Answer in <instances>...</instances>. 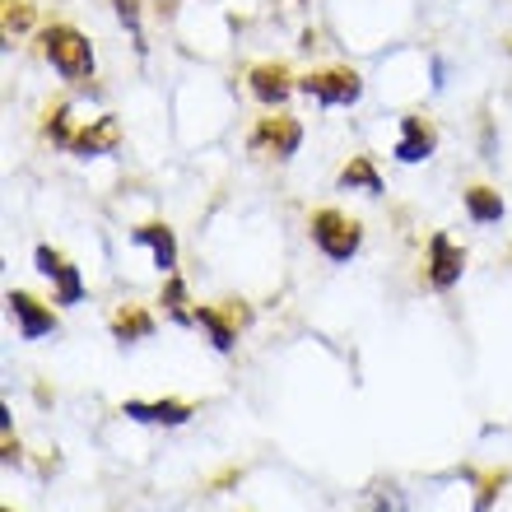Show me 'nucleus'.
<instances>
[{"instance_id": "nucleus-1", "label": "nucleus", "mask_w": 512, "mask_h": 512, "mask_svg": "<svg viewBox=\"0 0 512 512\" xmlns=\"http://www.w3.org/2000/svg\"><path fill=\"white\" fill-rule=\"evenodd\" d=\"M42 56L52 61V70L66 84H89L94 80V47L84 38L80 28L70 24H52L42 33Z\"/></svg>"}, {"instance_id": "nucleus-2", "label": "nucleus", "mask_w": 512, "mask_h": 512, "mask_svg": "<svg viewBox=\"0 0 512 512\" xmlns=\"http://www.w3.org/2000/svg\"><path fill=\"white\" fill-rule=\"evenodd\" d=\"M308 229H312V243L322 247L326 261H350V256L359 252V243H364L359 219L340 215V210H317Z\"/></svg>"}, {"instance_id": "nucleus-3", "label": "nucleus", "mask_w": 512, "mask_h": 512, "mask_svg": "<svg viewBox=\"0 0 512 512\" xmlns=\"http://www.w3.org/2000/svg\"><path fill=\"white\" fill-rule=\"evenodd\" d=\"M298 89H303L308 98H317L322 108H350V103H359V94H364V75L350 70V66L317 70V75H303Z\"/></svg>"}, {"instance_id": "nucleus-4", "label": "nucleus", "mask_w": 512, "mask_h": 512, "mask_svg": "<svg viewBox=\"0 0 512 512\" xmlns=\"http://www.w3.org/2000/svg\"><path fill=\"white\" fill-rule=\"evenodd\" d=\"M252 312L238 308V298H224V303H201L196 308V326H201L205 336H210V345H215L219 354H233V345H238V326L247 322Z\"/></svg>"}, {"instance_id": "nucleus-5", "label": "nucleus", "mask_w": 512, "mask_h": 512, "mask_svg": "<svg viewBox=\"0 0 512 512\" xmlns=\"http://www.w3.org/2000/svg\"><path fill=\"white\" fill-rule=\"evenodd\" d=\"M33 266H38V275H47L56 289V303L61 308H70V303H80L84 298V275L66 261V252H56V247L42 243L38 252H33Z\"/></svg>"}, {"instance_id": "nucleus-6", "label": "nucleus", "mask_w": 512, "mask_h": 512, "mask_svg": "<svg viewBox=\"0 0 512 512\" xmlns=\"http://www.w3.org/2000/svg\"><path fill=\"white\" fill-rule=\"evenodd\" d=\"M303 145V126L294 117H261L252 131V154H275V159H289Z\"/></svg>"}, {"instance_id": "nucleus-7", "label": "nucleus", "mask_w": 512, "mask_h": 512, "mask_svg": "<svg viewBox=\"0 0 512 512\" xmlns=\"http://www.w3.org/2000/svg\"><path fill=\"white\" fill-rule=\"evenodd\" d=\"M5 303H10V317L19 322V336H24V340H42V336H52V331H56L52 303H42V298L24 294V289H10V294H5Z\"/></svg>"}, {"instance_id": "nucleus-8", "label": "nucleus", "mask_w": 512, "mask_h": 512, "mask_svg": "<svg viewBox=\"0 0 512 512\" xmlns=\"http://www.w3.org/2000/svg\"><path fill=\"white\" fill-rule=\"evenodd\" d=\"M461 270H466V252H461L447 233H433L429 238V266H424L429 284L438 289V294H447V289L461 280Z\"/></svg>"}, {"instance_id": "nucleus-9", "label": "nucleus", "mask_w": 512, "mask_h": 512, "mask_svg": "<svg viewBox=\"0 0 512 512\" xmlns=\"http://www.w3.org/2000/svg\"><path fill=\"white\" fill-rule=\"evenodd\" d=\"M117 145H122V122H117V117H94V122L70 140V154L103 159V154H117Z\"/></svg>"}, {"instance_id": "nucleus-10", "label": "nucleus", "mask_w": 512, "mask_h": 512, "mask_svg": "<svg viewBox=\"0 0 512 512\" xmlns=\"http://www.w3.org/2000/svg\"><path fill=\"white\" fill-rule=\"evenodd\" d=\"M247 84H252V94L261 98L266 108H280L284 98L298 89L294 75H289V66H280V61H261V66H252L247 70Z\"/></svg>"}, {"instance_id": "nucleus-11", "label": "nucleus", "mask_w": 512, "mask_h": 512, "mask_svg": "<svg viewBox=\"0 0 512 512\" xmlns=\"http://www.w3.org/2000/svg\"><path fill=\"white\" fill-rule=\"evenodd\" d=\"M438 149V126L429 117H401V140H396V159L401 163H424Z\"/></svg>"}, {"instance_id": "nucleus-12", "label": "nucleus", "mask_w": 512, "mask_h": 512, "mask_svg": "<svg viewBox=\"0 0 512 512\" xmlns=\"http://www.w3.org/2000/svg\"><path fill=\"white\" fill-rule=\"evenodd\" d=\"M122 415L140 419V424H187L191 415H196V405L191 401H177V396H163V401H126Z\"/></svg>"}, {"instance_id": "nucleus-13", "label": "nucleus", "mask_w": 512, "mask_h": 512, "mask_svg": "<svg viewBox=\"0 0 512 512\" xmlns=\"http://www.w3.org/2000/svg\"><path fill=\"white\" fill-rule=\"evenodd\" d=\"M131 243L154 252V266H159V275H173V270H177V238H173V229H168V224L149 219V224H140V229L131 233Z\"/></svg>"}, {"instance_id": "nucleus-14", "label": "nucleus", "mask_w": 512, "mask_h": 512, "mask_svg": "<svg viewBox=\"0 0 512 512\" xmlns=\"http://www.w3.org/2000/svg\"><path fill=\"white\" fill-rule=\"evenodd\" d=\"M112 336L122 340V345H135V340H149V336H154V317H149L145 308H135V303H126V308L112 312Z\"/></svg>"}, {"instance_id": "nucleus-15", "label": "nucleus", "mask_w": 512, "mask_h": 512, "mask_svg": "<svg viewBox=\"0 0 512 512\" xmlns=\"http://www.w3.org/2000/svg\"><path fill=\"white\" fill-rule=\"evenodd\" d=\"M340 187L378 196V191H382V177H378V168H373V159H368V154H359V159L345 163V168H340Z\"/></svg>"}, {"instance_id": "nucleus-16", "label": "nucleus", "mask_w": 512, "mask_h": 512, "mask_svg": "<svg viewBox=\"0 0 512 512\" xmlns=\"http://www.w3.org/2000/svg\"><path fill=\"white\" fill-rule=\"evenodd\" d=\"M466 215L475 224H499L503 219V196L494 187H466Z\"/></svg>"}, {"instance_id": "nucleus-17", "label": "nucleus", "mask_w": 512, "mask_h": 512, "mask_svg": "<svg viewBox=\"0 0 512 512\" xmlns=\"http://www.w3.org/2000/svg\"><path fill=\"white\" fill-rule=\"evenodd\" d=\"M159 303H163V312H168L173 322H182V326H191V322H196V308H187V303H191V294H187V284L177 280V270H173V275H168V284H163Z\"/></svg>"}, {"instance_id": "nucleus-18", "label": "nucleus", "mask_w": 512, "mask_h": 512, "mask_svg": "<svg viewBox=\"0 0 512 512\" xmlns=\"http://www.w3.org/2000/svg\"><path fill=\"white\" fill-rule=\"evenodd\" d=\"M70 108H66V98H56V103H47V112H42V135H47V140H52V145H66L70 149V140H75V135H70Z\"/></svg>"}, {"instance_id": "nucleus-19", "label": "nucleus", "mask_w": 512, "mask_h": 512, "mask_svg": "<svg viewBox=\"0 0 512 512\" xmlns=\"http://www.w3.org/2000/svg\"><path fill=\"white\" fill-rule=\"evenodd\" d=\"M33 28V0H5V33H28Z\"/></svg>"}, {"instance_id": "nucleus-20", "label": "nucleus", "mask_w": 512, "mask_h": 512, "mask_svg": "<svg viewBox=\"0 0 512 512\" xmlns=\"http://www.w3.org/2000/svg\"><path fill=\"white\" fill-rule=\"evenodd\" d=\"M512 480V471H489L485 480H480V499H475V512H489L494 508V499L503 494V485Z\"/></svg>"}, {"instance_id": "nucleus-21", "label": "nucleus", "mask_w": 512, "mask_h": 512, "mask_svg": "<svg viewBox=\"0 0 512 512\" xmlns=\"http://www.w3.org/2000/svg\"><path fill=\"white\" fill-rule=\"evenodd\" d=\"M117 5V19H122L126 28H131V38H135V47L145 52V38H140V0H112Z\"/></svg>"}, {"instance_id": "nucleus-22", "label": "nucleus", "mask_w": 512, "mask_h": 512, "mask_svg": "<svg viewBox=\"0 0 512 512\" xmlns=\"http://www.w3.org/2000/svg\"><path fill=\"white\" fill-rule=\"evenodd\" d=\"M238 480H243V466H224V471H219V475H215V480H210V489H215V494H219V489H229V485H238Z\"/></svg>"}, {"instance_id": "nucleus-23", "label": "nucleus", "mask_w": 512, "mask_h": 512, "mask_svg": "<svg viewBox=\"0 0 512 512\" xmlns=\"http://www.w3.org/2000/svg\"><path fill=\"white\" fill-rule=\"evenodd\" d=\"M159 5H173V0H159Z\"/></svg>"}, {"instance_id": "nucleus-24", "label": "nucleus", "mask_w": 512, "mask_h": 512, "mask_svg": "<svg viewBox=\"0 0 512 512\" xmlns=\"http://www.w3.org/2000/svg\"><path fill=\"white\" fill-rule=\"evenodd\" d=\"M508 52H512V42H508Z\"/></svg>"}, {"instance_id": "nucleus-25", "label": "nucleus", "mask_w": 512, "mask_h": 512, "mask_svg": "<svg viewBox=\"0 0 512 512\" xmlns=\"http://www.w3.org/2000/svg\"><path fill=\"white\" fill-rule=\"evenodd\" d=\"M5 512H14V508H5Z\"/></svg>"}]
</instances>
